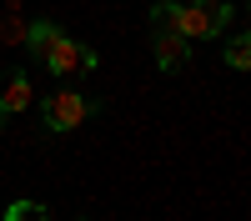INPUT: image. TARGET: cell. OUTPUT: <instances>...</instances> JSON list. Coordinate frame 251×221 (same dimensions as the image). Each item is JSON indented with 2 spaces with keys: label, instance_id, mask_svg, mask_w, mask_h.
<instances>
[{
  "label": "cell",
  "instance_id": "cell-3",
  "mask_svg": "<svg viewBox=\"0 0 251 221\" xmlns=\"http://www.w3.org/2000/svg\"><path fill=\"white\" fill-rule=\"evenodd\" d=\"M46 66H50L55 75H75V71H96L100 55H96L91 46H75V40L60 30V35L50 40V50H46Z\"/></svg>",
  "mask_w": 251,
  "mask_h": 221
},
{
  "label": "cell",
  "instance_id": "cell-11",
  "mask_svg": "<svg viewBox=\"0 0 251 221\" xmlns=\"http://www.w3.org/2000/svg\"><path fill=\"white\" fill-rule=\"evenodd\" d=\"M5 10H20V0H5Z\"/></svg>",
  "mask_w": 251,
  "mask_h": 221
},
{
  "label": "cell",
  "instance_id": "cell-1",
  "mask_svg": "<svg viewBox=\"0 0 251 221\" xmlns=\"http://www.w3.org/2000/svg\"><path fill=\"white\" fill-rule=\"evenodd\" d=\"M231 25V0H191V5H176V30L186 40H211Z\"/></svg>",
  "mask_w": 251,
  "mask_h": 221
},
{
  "label": "cell",
  "instance_id": "cell-4",
  "mask_svg": "<svg viewBox=\"0 0 251 221\" xmlns=\"http://www.w3.org/2000/svg\"><path fill=\"white\" fill-rule=\"evenodd\" d=\"M30 100H35L30 71H5V75H0V126H5V116L30 111Z\"/></svg>",
  "mask_w": 251,
  "mask_h": 221
},
{
  "label": "cell",
  "instance_id": "cell-2",
  "mask_svg": "<svg viewBox=\"0 0 251 221\" xmlns=\"http://www.w3.org/2000/svg\"><path fill=\"white\" fill-rule=\"evenodd\" d=\"M40 111H46V131H75L96 116V100L80 91H55V96H46Z\"/></svg>",
  "mask_w": 251,
  "mask_h": 221
},
{
  "label": "cell",
  "instance_id": "cell-6",
  "mask_svg": "<svg viewBox=\"0 0 251 221\" xmlns=\"http://www.w3.org/2000/svg\"><path fill=\"white\" fill-rule=\"evenodd\" d=\"M60 35V25L55 20H30V30H25V46H30V55L35 60H46V50H50V40Z\"/></svg>",
  "mask_w": 251,
  "mask_h": 221
},
{
  "label": "cell",
  "instance_id": "cell-5",
  "mask_svg": "<svg viewBox=\"0 0 251 221\" xmlns=\"http://www.w3.org/2000/svg\"><path fill=\"white\" fill-rule=\"evenodd\" d=\"M151 55H156L161 71H176V66H186V55H191V40L181 30H151Z\"/></svg>",
  "mask_w": 251,
  "mask_h": 221
},
{
  "label": "cell",
  "instance_id": "cell-7",
  "mask_svg": "<svg viewBox=\"0 0 251 221\" xmlns=\"http://www.w3.org/2000/svg\"><path fill=\"white\" fill-rule=\"evenodd\" d=\"M25 30H30V20H20L15 10L0 15V46H20V40H25Z\"/></svg>",
  "mask_w": 251,
  "mask_h": 221
},
{
  "label": "cell",
  "instance_id": "cell-10",
  "mask_svg": "<svg viewBox=\"0 0 251 221\" xmlns=\"http://www.w3.org/2000/svg\"><path fill=\"white\" fill-rule=\"evenodd\" d=\"M25 216H46V206H35V201H15L5 211V221H25Z\"/></svg>",
  "mask_w": 251,
  "mask_h": 221
},
{
  "label": "cell",
  "instance_id": "cell-8",
  "mask_svg": "<svg viewBox=\"0 0 251 221\" xmlns=\"http://www.w3.org/2000/svg\"><path fill=\"white\" fill-rule=\"evenodd\" d=\"M226 66H231V71H251V35H231V46H226Z\"/></svg>",
  "mask_w": 251,
  "mask_h": 221
},
{
  "label": "cell",
  "instance_id": "cell-9",
  "mask_svg": "<svg viewBox=\"0 0 251 221\" xmlns=\"http://www.w3.org/2000/svg\"><path fill=\"white\" fill-rule=\"evenodd\" d=\"M151 30H176V5L171 0H161V5L151 10Z\"/></svg>",
  "mask_w": 251,
  "mask_h": 221
}]
</instances>
